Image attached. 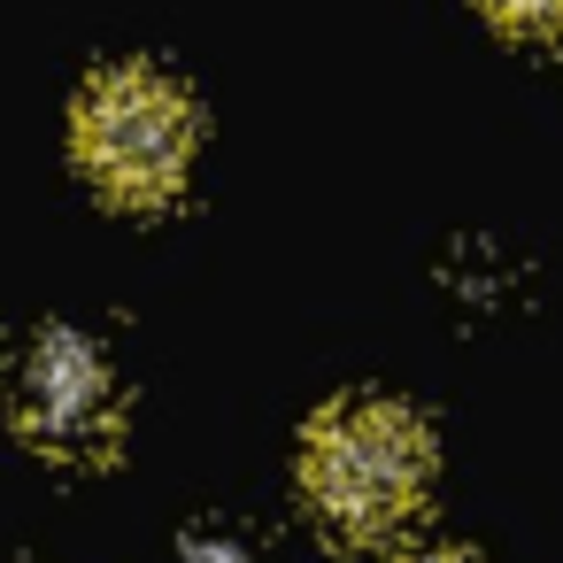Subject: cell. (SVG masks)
Returning a JSON list of instances; mask_svg holds the SVG:
<instances>
[{"label": "cell", "mask_w": 563, "mask_h": 563, "mask_svg": "<svg viewBox=\"0 0 563 563\" xmlns=\"http://www.w3.org/2000/svg\"><path fill=\"white\" fill-rule=\"evenodd\" d=\"M9 409H16V432L40 448V455H63V463H93L117 448V378L101 363V347L70 324H47L16 378H9Z\"/></svg>", "instance_id": "3957f363"}, {"label": "cell", "mask_w": 563, "mask_h": 563, "mask_svg": "<svg viewBox=\"0 0 563 563\" xmlns=\"http://www.w3.org/2000/svg\"><path fill=\"white\" fill-rule=\"evenodd\" d=\"M478 9L509 32H563V0H478Z\"/></svg>", "instance_id": "277c9868"}, {"label": "cell", "mask_w": 563, "mask_h": 563, "mask_svg": "<svg viewBox=\"0 0 563 563\" xmlns=\"http://www.w3.org/2000/svg\"><path fill=\"white\" fill-rule=\"evenodd\" d=\"M424 478H432V440L386 394L332 401L301 440V494L340 540L401 532L424 501Z\"/></svg>", "instance_id": "6da1fadb"}, {"label": "cell", "mask_w": 563, "mask_h": 563, "mask_svg": "<svg viewBox=\"0 0 563 563\" xmlns=\"http://www.w3.org/2000/svg\"><path fill=\"white\" fill-rule=\"evenodd\" d=\"M78 163L86 178L124 201V209H155L186 186V163H194V101L147 70V63H124V70H101L86 93H78Z\"/></svg>", "instance_id": "7a4b0ae2"}, {"label": "cell", "mask_w": 563, "mask_h": 563, "mask_svg": "<svg viewBox=\"0 0 563 563\" xmlns=\"http://www.w3.org/2000/svg\"><path fill=\"white\" fill-rule=\"evenodd\" d=\"M409 563H471V555H409Z\"/></svg>", "instance_id": "8992f818"}, {"label": "cell", "mask_w": 563, "mask_h": 563, "mask_svg": "<svg viewBox=\"0 0 563 563\" xmlns=\"http://www.w3.org/2000/svg\"><path fill=\"white\" fill-rule=\"evenodd\" d=\"M170 563H247V555H240L232 540H186V548H178Z\"/></svg>", "instance_id": "5b68a950"}]
</instances>
